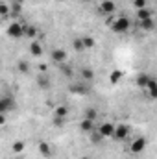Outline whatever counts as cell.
I'll return each mask as SVG.
<instances>
[{"mask_svg":"<svg viewBox=\"0 0 157 159\" xmlns=\"http://www.w3.org/2000/svg\"><path fill=\"white\" fill-rule=\"evenodd\" d=\"M50 85H52V81H50V78H48V76H46L44 72L37 76V87H39V89L46 91V89H50Z\"/></svg>","mask_w":157,"mask_h":159,"instance_id":"cell-10","label":"cell"},{"mask_svg":"<svg viewBox=\"0 0 157 159\" xmlns=\"http://www.w3.org/2000/svg\"><path fill=\"white\" fill-rule=\"evenodd\" d=\"M100 141H102V135H100V133L96 131V128H94V129L91 131V143H92V144H98Z\"/></svg>","mask_w":157,"mask_h":159,"instance_id":"cell-25","label":"cell"},{"mask_svg":"<svg viewBox=\"0 0 157 159\" xmlns=\"http://www.w3.org/2000/svg\"><path fill=\"white\" fill-rule=\"evenodd\" d=\"M54 117H63V119H67V117H69V107H67V106H57V107L54 109Z\"/></svg>","mask_w":157,"mask_h":159,"instance_id":"cell-14","label":"cell"},{"mask_svg":"<svg viewBox=\"0 0 157 159\" xmlns=\"http://www.w3.org/2000/svg\"><path fill=\"white\" fill-rule=\"evenodd\" d=\"M6 34H7L9 37H13V39L24 37V24H20V22H11V24L7 26Z\"/></svg>","mask_w":157,"mask_h":159,"instance_id":"cell-2","label":"cell"},{"mask_svg":"<svg viewBox=\"0 0 157 159\" xmlns=\"http://www.w3.org/2000/svg\"><path fill=\"white\" fill-rule=\"evenodd\" d=\"M96 131L102 135V139L113 137V131H115V124H113V122H102V124L98 126V129H96Z\"/></svg>","mask_w":157,"mask_h":159,"instance_id":"cell-4","label":"cell"},{"mask_svg":"<svg viewBox=\"0 0 157 159\" xmlns=\"http://www.w3.org/2000/svg\"><path fill=\"white\" fill-rule=\"evenodd\" d=\"M39 70H41V72H46V65H44V63L39 67Z\"/></svg>","mask_w":157,"mask_h":159,"instance_id":"cell-31","label":"cell"},{"mask_svg":"<svg viewBox=\"0 0 157 159\" xmlns=\"http://www.w3.org/2000/svg\"><path fill=\"white\" fill-rule=\"evenodd\" d=\"M79 74H81V78L85 80V81H92V80H94V72H92L89 67H83V69L79 70Z\"/></svg>","mask_w":157,"mask_h":159,"instance_id":"cell-15","label":"cell"},{"mask_svg":"<svg viewBox=\"0 0 157 159\" xmlns=\"http://www.w3.org/2000/svg\"><path fill=\"white\" fill-rule=\"evenodd\" d=\"M19 72L28 74V72H30V63H28V61H19Z\"/></svg>","mask_w":157,"mask_h":159,"instance_id":"cell-24","label":"cell"},{"mask_svg":"<svg viewBox=\"0 0 157 159\" xmlns=\"http://www.w3.org/2000/svg\"><path fill=\"white\" fill-rule=\"evenodd\" d=\"M100 11L105 13V15H113V13L117 11V4H115L113 0H104V2L100 4Z\"/></svg>","mask_w":157,"mask_h":159,"instance_id":"cell-7","label":"cell"},{"mask_svg":"<svg viewBox=\"0 0 157 159\" xmlns=\"http://www.w3.org/2000/svg\"><path fill=\"white\" fill-rule=\"evenodd\" d=\"M150 17H152V13H150V11H148L146 7L139 9V19H141V20H144V19H150Z\"/></svg>","mask_w":157,"mask_h":159,"instance_id":"cell-26","label":"cell"},{"mask_svg":"<svg viewBox=\"0 0 157 159\" xmlns=\"http://www.w3.org/2000/svg\"><path fill=\"white\" fill-rule=\"evenodd\" d=\"M39 154L43 156V157H52V154H54V150H52V146L46 143V141H41L39 143Z\"/></svg>","mask_w":157,"mask_h":159,"instance_id":"cell-9","label":"cell"},{"mask_svg":"<svg viewBox=\"0 0 157 159\" xmlns=\"http://www.w3.org/2000/svg\"><path fill=\"white\" fill-rule=\"evenodd\" d=\"M133 6L137 9H142V7H146V0H133Z\"/></svg>","mask_w":157,"mask_h":159,"instance_id":"cell-28","label":"cell"},{"mask_svg":"<svg viewBox=\"0 0 157 159\" xmlns=\"http://www.w3.org/2000/svg\"><path fill=\"white\" fill-rule=\"evenodd\" d=\"M13 109H15V102H13L11 96L0 98V113H2V115H6V113H9V111H13Z\"/></svg>","mask_w":157,"mask_h":159,"instance_id":"cell-5","label":"cell"},{"mask_svg":"<svg viewBox=\"0 0 157 159\" xmlns=\"http://www.w3.org/2000/svg\"><path fill=\"white\" fill-rule=\"evenodd\" d=\"M144 148H146V139H142V137H137V139L131 143V148H129V150H131L133 154H141Z\"/></svg>","mask_w":157,"mask_h":159,"instance_id":"cell-8","label":"cell"},{"mask_svg":"<svg viewBox=\"0 0 157 159\" xmlns=\"http://www.w3.org/2000/svg\"><path fill=\"white\" fill-rule=\"evenodd\" d=\"M59 69H61V72H63L67 78H72V76H74V70H72V67H67V63L59 65Z\"/></svg>","mask_w":157,"mask_h":159,"instance_id":"cell-21","label":"cell"},{"mask_svg":"<svg viewBox=\"0 0 157 159\" xmlns=\"http://www.w3.org/2000/svg\"><path fill=\"white\" fill-rule=\"evenodd\" d=\"M152 78V76H141V78H139V81H137V83H139V85H141V87H146V83H148V80Z\"/></svg>","mask_w":157,"mask_h":159,"instance_id":"cell-29","label":"cell"},{"mask_svg":"<svg viewBox=\"0 0 157 159\" xmlns=\"http://www.w3.org/2000/svg\"><path fill=\"white\" fill-rule=\"evenodd\" d=\"M96 117H98V113H96V109H94V107H87V111H85V117H83V119L94 120Z\"/></svg>","mask_w":157,"mask_h":159,"instance_id":"cell-22","label":"cell"},{"mask_svg":"<svg viewBox=\"0 0 157 159\" xmlns=\"http://www.w3.org/2000/svg\"><path fill=\"white\" fill-rule=\"evenodd\" d=\"M52 61L54 63H57V65H63L65 61H67V52L63 50V48H56V50H52Z\"/></svg>","mask_w":157,"mask_h":159,"instance_id":"cell-6","label":"cell"},{"mask_svg":"<svg viewBox=\"0 0 157 159\" xmlns=\"http://www.w3.org/2000/svg\"><path fill=\"white\" fill-rule=\"evenodd\" d=\"M154 26H155V22H154V17L141 20V28H142V30H154Z\"/></svg>","mask_w":157,"mask_h":159,"instance_id":"cell-19","label":"cell"},{"mask_svg":"<svg viewBox=\"0 0 157 159\" xmlns=\"http://www.w3.org/2000/svg\"><path fill=\"white\" fill-rule=\"evenodd\" d=\"M9 4L7 2H4V0H0V17H7L9 15Z\"/></svg>","mask_w":157,"mask_h":159,"instance_id":"cell-20","label":"cell"},{"mask_svg":"<svg viewBox=\"0 0 157 159\" xmlns=\"http://www.w3.org/2000/svg\"><path fill=\"white\" fill-rule=\"evenodd\" d=\"M81 159H89V157H81Z\"/></svg>","mask_w":157,"mask_h":159,"instance_id":"cell-33","label":"cell"},{"mask_svg":"<svg viewBox=\"0 0 157 159\" xmlns=\"http://www.w3.org/2000/svg\"><path fill=\"white\" fill-rule=\"evenodd\" d=\"M79 2H91V0H79Z\"/></svg>","mask_w":157,"mask_h":159,"instance_id":"cell-32","label":"cell"},{"mask_svg":"<svg viewBox=\"0 0 157 159\" xmlns=\"http://www.w3.org/2000/svg\"><path fill=\"white\" fill-rule=\"evenodd\" d=\"M79 129L85 131V133H91L94 129V120H89V119H83L81 124H79Z\"/></svg>","mask_w":157,"mask_h":159,"instance_id":"cell-12","label":"cell"},{"mask_svg":"<svg viewBox=\"0 0 157 159\" xmlns=\"http://www.w3.org/2000/svg\"><path fill=\"white\" fill-rule=\"evenodd\" d=\"M24 148H26V143H24L22 139L15 141V143H13V146H11V150H13L15 154H20V152H24Z\"/></svg>","mask_w":157,"mask_h":159,"instance_id":"cell-18","label":"cell"},{"mask_svg":"<svg viewBox=\"0 0 157 159\" xmlns=\"http://www.w3.org/2000/svg\"><path fill=\"white\" fill-rule=\"evenodd\" d=\"M129 26H131L129 19H126V17H120V19H117V20H113V24H111V30H113L115 34H126V32L129 30Z\"/></svg>","mask_w":157,"mask_h":159,"instance_id":"cell-1","label":"cell"},{"mask_svg":"<svg viewBox=\"0 0 157 159\" xmlns=\"http://www.w3.org/2000/svg\"><path fill=\"white\" fill-rule=\"evenodd\" d=\"M30 54H32V56H35V57L43 54V44H41L37 39L32 41V44H30Z\"/></svg>","mask_w":157,"mask_h":159,"instance_id":"cell-11","label":"cell"},{"mask_svg":"<svg viewBox=\"0 0 157 159\" xmlns=\"http://www.w3.org/2000/svg\"><path fill=\"white\" fill-rule=\"evenodd\" d=\"M37 35H39V30H37L35 26H28V24H24V37L35 39Z\"/></svg>","mask_w":157,"mask_h":159,"instance_id":"cell-13","label":"cell"},{"mask_svg":"<svg viewBox=\"0 0 157 159\" xmlns=\"http://www.w3.org/2000/svg\"><path fill=\"white\" fill-rule=\"evenodd\" d=\"M72 48L76 50V52H83L85 48H83V43H81V37H76V39L72 41Z\"/></svg>","mask_w":157,"mask_h":159,"instance_id":"cell-23","label":"cell"},{"mask_svg":"<svg viewBox=\"0 0 157 159\" xmlns=\"http://www.w3.org/2000/svg\"><path fill=\"white\" fill-rule=\"evenodd\" d=\"M81 43H83V48H85V50H91V48H94V44H96L91 35H81Z\"/></svg>","mask_w":157,"mask_h":159,"instance_id":"cell-16","label":"cell"},{"mask_svg":"<svg viewBox=\"0 0 157 159\" xmlns=\"http://www.w3.org/2000/svg\"><path fill=\"white\" fill-rule=\"evenodd\" d=\"M129 137V126L128 124H117L115 131H113V139L117 141H126Z\"/></svg>","mask_w":157,"mask_h":159,"instance_id":"cell-3","label":"cell"},{"mask_svg":"<svg viewBox=\"0 0 157 159\" xmlns=\"http://www.w3.org/2000/svg\"><path fill=\"white\" fill-rule=\"evenodd\" d=\"M65 120L63 117H54V126H57V128H61V126H65Z\"/></svg>","mask_w":157,"mask_h":159,"instance_id":"cell-27","label":"cell"},{"mask_svg":"<svg viewBox=\"0 0 157 159\" xmlns=\"http://www.w3.org/2000/svg\"><path fill=\"white\" fill-rule=\"evenodd\" d=\"M146 87H148L150 98H155V96H157V85H155V80L150 78V80H148V83H146Z\"/></svg>","mask_w":157,"mask_h":159,"instance_id":"cell-17","label":"cell"},{"mask_svg":"<svg viewBox=\"0 0 157 159\" xmlns=\"http://www.w3.org/2000/svg\"><path fill=\"white\" fill-rule=\"evenodd\" d=\"M4 124H6V115L0 113V126H4Z\"/></svg>","mask_w":157,"mask_h":159,"instance_id":"cell-30","label":"cell"}]
</instances>
